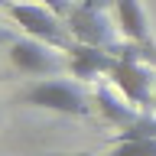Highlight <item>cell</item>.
Here are the masks:
<instances>
[{"label": "cell", "mask_w": 156, "mask_h": 156, "mask_svg": "<svg viewBox=\"0 0 156 156\" xmlns=\"http://www.w3.org/2000/svg\"><path fill=\"white\" fill-rule=\"evenodd\" d=\"M117 55V65L114 72H111V78H114L117 91L130 101V104H150V98L156 101V81L153 75H150V68L140 62L143 55H150L143 46H127V49H111ZM153 58V55H150Z\"/></svg>", "instance_id": "obj_1"}, {"label": "cell", "mask_w": 156, "mask_h": 156, "mask_svg": "<svg viewBox=\"0 0 156 156\" xmlns=\"http://www.w3.org/2000/svg\"><path fill=\"white\" fill-rule=\"evenodd\" d=\"M23 101L29 107H46V111H58V114H72V117H85L91 111L85 91L65 78H42L36 85H29L23 91Z\"/></svg>", "instance_id": "obj_2"}, {"label": "cell", "mask_w": 156, "mask_h": 156, "mask_svg": "<svg viewBox=\"0 0 156 156\" xmlns=\"http://www.w3.org/2000/svg\"><path fill=\"white\" fill-rule=\"evenodd\" d=\"M10 20H16L20 26L29 33V39H39V42H49L55 49H68V26L62 23V16H55L49 7L42 3H10L7 7Z\"/></svg>", "instance_id": "obj_3"}, {"label": "cell", "mask_w": 156, "mask_h": 156, "mask_svg": "<svg viewBox=\"0 0 156 156\" xmlns=\"http://www.w3.org/2000/svg\"><path fill=\"white\" fill-rule=\"evenodd\" d=\"M10 62L26 75H58L68 68V58H62L55 46L39 39H16L10 46Z\"/></svg>", "instance_id": "obj_4"}, {"label": "cell", "mask_w": 156, "mask_h": 156, "mask_svg": "<svg viewBox=\"0 0 156 156\" xmlns=\"http://www.w3.org/2000/svg\"><path fill=\"white\" fill-rule=\"evenodd\" d=\"M65 23H68V33H72L75 42L114 49L111 46V23H107L104 10L88 7V3H78V7H72V13L65 16Z\"/></svg>", "instance_id": "obj_5"}, {"label": "cell", "mask_w": 156, "mask_h": 156, "mask_svg": "<svg viewBox=\"0 0 156 156\" xmlns=\"http://www.w3.org/2000/svg\"><path fill=\"white\" fill-rule=\"evenodd\" d=\"M117 65V55L111 49L101 46H85V42H72L68 46V72L81 81H91L98 75H111Z\"/></svg>", "instance_id": "obj_6"}, {"label": "cell", "mask_w": 156, "mask_h": 156, "mask_svg": "<svg viewBox=\"0 0 156 156\" xmlns=\"http://www.w3.org/2000/svg\"><path fill=\"white\" fill-rule=\"evenodd\" d=\"M114 16H117V29H120L133 46H143L146 52L156 58L153 36H150L146 13H143V7H140V0H114Z\"/></svg>", "instance_id": "obj_7"}, {"label": "cell", "mask_w": 156, "mask_h": 156, "mask_svg": "<svg viewBox=\"0 0 156 156\" xmlns=\"http://www.w3.org/2000/svg\"><path fill=\"white\" fill-rule=\"evenodd\" d=\"M98 107H101V114H104L111 124H117V127H127V124H133V120H140V114H136L133 107H127L124 101H117L107 88L98 91Z\"/></svg>", "instance_id": "obj_8"}, {"label": "cell", "mask_w": 156, "mask_h": 156, "mask_svg": "<svg viewBox=\"0 0 156 156\" xmlns=\"http://www.w3.org/2000/svg\"><path fill=\"white\" fill-rule=\"evenodd\" d=\"M120 140H156V120L140 117V120H133V124L120 127V130L111 136V143H120Z\"/></svg>", "instance_id": "obj_9"}, {"label": "cell", "mask_w": 156, "mask_h": 156, "mask_svg": "<svg viewBox=\"0 0 156 156\" xmlns=\"http://www.w3.org/2000/svg\"><path fill=\"white\" fill-rule=\"evenodd\" d=\"M107 156H156V140H120L111 143Z\"/></svg>", "instance_id": "obj_10"}, {"label": "cell", "mask_w": 156, "mask_h": 156, "mask_svg": "<svg viewBox=\"0 0 156 156\" xmlns=\"http://www.w3.org/2000/svg\"><path fill=\"white\" fill-rule=\"evenodd\" d=\"M42 7H49L55 16H62V20L72 13V3H68V0H42Z\"/></svg>", "instance_id": "obj_11"}, {"label": "cell", "mask_w": 156, "mask_h": 156, "mask_svg": "<svg viewBox=\"0 0 156 156\" xmlns=\"http://www.w3.org/2000/svg\"><path fill=\"white\" fill-rule=\"evenodd\" d=\"M88 7H98V10H104V7H114V0H85Z\"/></svg>", "instance_id": "obj_12"}, {"label": "cell", "mask_w": 156, "mask_h": 156, "mask_svg": "<svg viewBox=\"0 0 156 156\" xmlns=\"http://www.w3.org/2000/svg\"><path fill=\"white\" fill-rule=\"evenodd\" d=\"M68 156H91V153H85V150H81V153H68Z\"/></svg>", "instance_id": "obj_13"}, {"label": "cell", "mask_w": 156, "mask_h": 156, "mask_svg": "<svg viewBox=\"0 0 156 156\" xmlns=\"http://www.w3.org/2000/svg\"><path fill=\"white\" fill-rule=\"evenodd\" d=\"M0 42H7V33H3V29H0Z\"/></svg>", "instance_id": "obj_14"}, {"label": "cell", "mask_w": 156, "mask_h": 156, "mask_svg": "<svg viewBox=\"0 0 156 156\" xmlns=\"http://www.w3.org/2000/svg\"><path fill=\"white\" fill-rule=\"evenodd\" d=\"M0 120H3V114H0Z\"/></svg>", "instance_id": "obj_15"}]
</instances>
